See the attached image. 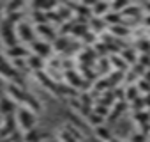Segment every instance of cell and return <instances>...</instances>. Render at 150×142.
<instances>
[{
  "mask_svg": "<svg viewBox=\"0 0 150 142\" xmlns=\"http://www.w3.org/2000/svg\"><path fill=\"white\" fill-rule=\"evenodd\" d=\"M127 101H117L111 108H110V114H108V121H117L125 110H127Z\"/></svg>",
  "mask_w": 150,
  "mask_h": 142,
  "instance_id": "obj_12",
  "label": "cell"
},
{
  "mask_svg": "<svg viewBox=\"0 0 150 142\" xmlns=\"http://www.w3.org/2000/svg\"><path fill=\"white\" fill-rule=\"evenodd\" d=\"M104 121H106V119H104V117H101V115H97V114H96L94 110H92V114H90V115L87 117V123H88V124H90L92 128L103 126V123H104Z\"/></svg>",
  "mask_w": 150,
  "mask_h": 142,
  "instance_id": "obj_25",
  "label": "cell"
},
{
  "mask_svg": "<svg viewBox=\"0 0 150 142\" xmlns=\"http://www.w3.org/2000/svg\"><path fill=\"white\" fill-rule=\"evenodd\" d=\"M53 46V52H58V53H64L67 48H69V41H67V37L65 36H58L57 39H55V43L51 44Z\"/></svg>",
  "mask_w": 150,
  "mask_h": 142,
  "instance_id": "obj_22",
  "label": "cell"
},
{
  "mask_svg": "<svg viewBox=\"0 0 150 142\" xmlns=\"http://www.w3.org/2000/svg\"><path fill=\"white\" fill-rule=\"evenodd\" d=\"M110 34L113 37H125V36H131V27H127V23H122V25H115V27H110L108 29Z\"/></svg>",
  "mask_w": 150,
  "mask_h": 142,
  "instance_id": "obj_17",
  "label": "cell"
},
{
  "mask_svg": "<svg viewBox=\"0 0 150 142\" xmlns=\"http://www.w3.org/2000/svg\"><path fill=\"white\" fill-rule=\"evenodd\" d=\"M110 62H111V66L115 67V71H122V73H125V69L129 67V64H127L120 55H110Z\"/></svg>",
  "mask_w": 150,
  "mask_h": 142,
  "instance_id": "obj_19",
  "label": "cell"
},
{
  "mask_svg": "<svg viewBox=\"0 0 150 142\" xmlns=\"http://www.w3.org/2000/svg\"><path fill=\"white\" fill-rule=\"evenodd\" d=\"M0 41H2L4 48H13V46L20 44V39L16 34V25H13L6 18H2V22H0Z\"/></svg>",
  "mask_w": 150,
  "mask_h": 142,
  "instance_id": "obj_2",
  "label": "cell"
},
{
  "mask_svg": "<svg viewBox=\"0 0 150 142\" xmlns=\"http://www.w3.org/2000/svg\"><path fill=\"white\" fill-rule=\"evenodd\" d=\"M94 135H96V138L99 140V142H110L111 138H113V135H111V131H110V128L108 126H97V128H94Z\"/></svg>",
  "mask_w": 150,
  "mask_h": 142,
  "instance_id": "obj_15",
  "label": "cell"
},
{
  "mask_svg": "<svg viewBox=\"0 0 150 142\" xmlns=\"http://www.w3.org/2000/svg\"><path fill=\"white\" fill-rule=\"evenodd\" d=\"M138 50H139V55H150V39L138 41Z\"/></svg>",
  "mask_w": 150,
  "mask_h": 142,
  "instance_id": "obj_27",
  "label": "cell"
},
{
  "mask_svg": "<svg viewBox=\"0 0 150 142\" xmlns=\"http://www.w3.org/2000/svg\"><path fill=\"white\" fill-rule=\"evenodd\" d=\"M88 27H90V30H92L94 34H101V32H104V29H106L108 25H106V22H104L103 18L92 16L90 22H88Z\"/></svg>",
  "mask_w": 150,
  "mask_h": 142,
  "instance_id": "obj_18",
  "label": "cell"
},
{
  "mask_svg": "<svg viewBox=\"0 0 150 142\" xmlns=\"http://www.w3.org/2000/svg\"><path fill=\"white\" fill-rule=\"evenodd\" d=\"M120 57L132 67L136 62H138V59H139V55H138V52H136V48H124L122 52H120Z\"/></svg>",
  "mask_w": 150,
  "mask_h": 142,
  "instance_id": "obj_14",
  "label": "cell"
},
{
  "mask_svg": "<svg viewBox=\"0 0 150 142\" xmlns=\"http://www.w3.org/2000/svg\"><path fill=\"white\" fill-rule=\"evenodd\" d=\"M88 32H90L88 23H76V22H74V27H72V36H76V37H81V39H83Z\"/></svg>",
  "mask_w": 150,
  "mask_h": 142,
  "instance_id": "obj_21",
  "label": "cell"
},
{
  "mask_svg": "<svg viewBox=\"0 0 150 142\" xmlns=\"http://www.w3.org/2000/svg\"><path fill=\"white\" fill-rule=\"evenodd\" d=\"M2 48H4V44H2V41H0V50H2Z\"/></svg>",
  "mask_w": 150,
  "mask_h": 142,
  "instance_id": "obj_34",
  "label": "cell"
},
{
  "mask_svg": "<svg viewBox=\"0 0 150 142\" xmlns=\"http://www.w3.org/2000/svg\"><path fill=\"white\" fill-rule=\"evenodd\" d=\"M6 94H7L13 101H16V105L30 108L34 114H39V112H41V108H42L41 101H39L32 93H28L25 87H21V85H18V84L9 82V84H7V87H6Z\"/></svg>",
  "mask_w": 150,
  "mask_h": 142,
  "instance_id": "obj_1",
  "label": "cell"
},
{
  "mask_svg": "<svg viewBox=\"0 0 150 142\" xmlns=\"http://www.w3.org/2000/svg\"><path fill=\"white\" fill-rule=\"evenodd\" d=\"M27 66H28L30 71H34V73H39V71H44L46 60L41 59V57H37V55H34V53H30V55L27 57Z\"/></svg>",
  "mask_w": 150,
  "mask_h": 142,
  "instance_id": "obj_10",
  "label": "cell"
},
{
  "mask_svg": "<svg viewBox=\"0 0 150 142\" xmlns=\"http://www.w3.org/2000/svg\"><path fill=\"white\" fill-rule=\"evenodd\" d=\"M0 142H13V138H11V137H7V138H0Z\"/></svg>",
  "mask_w": 150,
  "mask_h": 142,
  "instance_id": "obj_32",
  "label": "cell"
},
{
  "mask_svg": "<svg viewBox=\"0 0 150 142\" xmlns=\"http://www.w3.org/2000/svg\"><path fill=\"white\" fill-rule=\"evenodd\" d=\"M18 121H16V114L14 115H7L4 117V121L0 123V138H7L11 135H14L18 131Z\"/></svg>",
  "mask_w": 150,
  "mask_h": 142,
  "instance_id": "obj_7",
  "label": "cell"
},
{
  "mask_svg": "<svg viewBox=\"0 0 150 142\" xmlns=\"http://www.w3.org/2000/svg\"><path fill=\"white\" fill-rule=\"evenodd\" d=\"M94 112L97 114V115H101V117H104V119H108V114H110V108H106V107H103V105H94Z\"/></svg>",
  "mask_w": 150,
  "mask_h": 142,
  "instance_id": "obj_29",
  "label": "cell"
},
{
  "mask_svg": "<svg viewBox=\"0 0 150 142\" xmlns=\"http://www.w3.org/2000/svg\"><path fill=\"white\" fill-rule=\"evenodd\" d=\"M16 34H18V39L28 46L35 41V29L28 22H21L20 25H16Z\"/></svg>",
  "mask_w": 150,
  "mask_h": 142,
  "instance_id": "obj_4",
  "label": "cell"
},
{
  "mask_svg": "<svg viewBox=\"0 0 150 142\" xmlns=\"http://www.w3.org/2000/svg\"><path fill=\"white\" fill-rule=\"evenodd\" d=\"M4 55L11 60H16V59H27L30 55V48L23 46V44H18V46H13V48H4Z\"/></svg>",
  "mask_w": 150,
  "mask_h": 142,
  "instance_id": "obj_8",
  "label": "cell"
},
{
  "mask_svg": "<svg viewBox=\"0 0 150 142\" xmlns=\"http://www.w3.org/2000/svg\"><path fill=\"white\" fill-rule=\"evenodd\" d=\"M46 137H48V135H46L42 130H39V128H34V130L23 133V140H25V142H42Z\"/></svg>",
  "mask_w": 150,
  "mask_h": 142,
  "instance_id": "obj_13",
  "label": "cell"
},
{
  "mask_svg": "<svg viewBox=\"0 0 150 142\" xmlns=\"http://www.w3.org/2000/svg\"><path fill=\"white\" fill-rule=\"evenodd\" d=\"M129 6H131L129 0H118V2H111V11H113V13L122 14V13H124Z\"/></svg>",
  "mask_w": 150,
  "mask_h": 142,
  "instance_id": "obj_24",
  "label": "cell"
},
{
  "mask_svg": "<svg viewBox=\"0 0 150 142\" xmlns=\"http://www.w3.org/2000/svg\"><path fill=\"white\" fill-rule=\"evenodd\" d=\"M110 142H122V140H120V138H117V137H113V138H111Z\"/></svg>",
  "mask_w": 150,
  "mask_h": 142,
  "instance_id": "obj_33",
  "label": "cell"
},
{
  "mask_svg": "<svg viewBox=\"0 0 150 142\" xmlns=\"http://www.w3.org/2000/svg\"><path fill=\"white\" fill-rule=\"evenodd\" d=\"M34 29H35V36H39L42 41H46V43H50V44H53V43H55V39L58 37V32L53 29V25H51V23L34 25Z\"/></svg>",
  "mask_w": 150,
  "mask_h": 142,
  "instance_id": "obj_6",
  "label": "cell"
},
{
  "mask_svg": "<svg viewBox=\"0 0 150 142\" xmlns=\"http://www.w3.org/2000/svg\"><path fill=\"white\" fill-rule=\"evenodd\" d=\"M18 110V105L16 101H13L7 94H4L0 98V115L2 117H7V115H14Z\"/></svg>",
  "mask_w": 150,
  "mask_h": 142,
  "instance_id": "obj_9",
  "label": "cell"
},
{
  "mask_svg": "<svg viewBox=\"0 0 150 142\" xmlns=\"http://www.w3.org/2000/svg\"><path fill=\"white\" fill-rule=\"evenodd\" d=\"M16 121H18L20 131H23V133H27V131L37 128V126H35V123H37L35 114H34L30 108H27V107H18V110H16Z\"/></svg>",
  "mask_w": 150,
  "mask_h": 142,
  "instance_id": "obj_3",
  "label": "cell"
},
{
  "mask_svg": "<svg viewBox=\"0 0 150 142\" xmlns=\"http://www.w3.org/2000/svg\"><path fill=\"white\" fill-rule=\"evenodd\" d=\"M2 18H4V4L0 2V22H2Z\"/></svg>",
  "mask_w": 150,
  "mask_h": 142,
  "instance_id": "obj_31",
  "label": "cell"
},
{
  "mask_svg": "<svg viewBox=\"0 0 150 142\" xmlns=\"http://www.w3.org/2000/svg\"><path fill=\"white\" fill-rule=\"evenodd\" d=\"M30 53H34V55H37V57H41V59H51V55H53V46L50 44V43H46V41H42V39H35L32 44H30Z\"/></svg>",
  "mask_w": 150,
  "mask_h": 142,
  "instance_id": "obj_5",
  "label": "cell"
},
{
  "mask_svg": "<svg viewBox=\"0 0 150 142\" xmlns=\"http://www.w3.org/2000/svg\"><path fill=\"white\" fill-rule=\"evenodd\" d=\"M136 85H138V89H139L141 96H146V94H150V82H146L145 78H139Z\"/></svg>",
  "mask_w": 150,
  "mask_h": 142,
  "instance_id": "obj_28",
  "label": "cell"
},
{
  "mask_svg": "<svg viewBox=\"0 0 150 142\" xmlns=\"http://www.w3.org/2000/svg\"><path fill=\"white\" fill-rule=\"evenodd\" d=\"M30 16H32V20H34V23L35 25H42V23H48V14L44 13V11H30Z\"/></svg>",
  "mask_w": 150,
  "mask_h": 142,
  "instance_id": "obj_23",
  "label": "cell"
},
{
  "mask_svg": "<svg viewBox=\"0 0 150 142\" xmlns=\"http://www.w3.org/2000/svg\"><path fill=\"white\" fill-rule=\"evenodd\" d=\"M143 78H145L146 82H150V69H146V71H145V75H143Z\"/></svg>",
  "mask_w": 150,
  "mask_h": 142,
  "instance_id": "obj_30",
  "label": "cell"
},
{
  "mask_svg": "<svg viewBox=\"0 0 150 142\" xmlns=\"http://www.w3.org/2000/svg\"><path fill=\"white\" fill-rule=\"evenodd\" d=\"M148 142H150V137H148Z\"/></svg>",
  "mask_w": 150,
  "mask_h": 142,
  "instance_id": "obj_35",
  "label": "cell"
},
{
  "mask_svg": "<svg viewBox=\"0 0 150 142\" xmlns=\"http://www.w3.org/2000/svg\"><path fill=\"white\" fill-rule=\"evenodd\" d=\"M27 7L25 2H21V0H13V2H7L4 4V16L6 14H11V13H20Z\"/></svg>",
  "mask_w": 150,
  "mask_h": 142,
  "instance_id": "obj_16",
  "label": "cell"
},
{
  "mask_svg": "<svg viewBox=\"0 0 150 142\" xmlns=\"http://www.w3.org/2000/svg\"><path fill=\"white\" fill-rule=\"evenodd\" d=\"M138 98H141V93H139L138 85H127V87H125V101H127V103H132V101H136Z\"/></svg>",
  "mask_w": 150,
  "mask_h": 142,
  "instance_id": "obj_20",
  "label": "cell"
},
{
  "mask_svg": "<svg viewBox=\"0 0 150 142\" xmlns=\"http://www.w3.org/2000/svg\"><path fill=\"white\" fill-rule=\"evenodd\" d=\"M58 140H60V142H80L76 137H74L72 133H69L65 128H62V130L58 131Z\"/></svg>",
  "mask_w": 150,
  "mask_h": 142,
  "instance_id": "obj_26",
  "label": "cell"
},
{
  "mask_svg": "<svg viewBox=\"0 0 150 142\" xmlns=\"http://www.w3.org/2000/svg\"><path fill=\"white\" fill-rule=\"evenodd\" d=\"M110 11H111V4L110 2H94L92 4V16L104 18Z\"/></svg>",
  "mask_w": 150,
  "mask_h": 142,
  "instance_id": "obj_11",
  "label": "cell"
}]
</instances>
